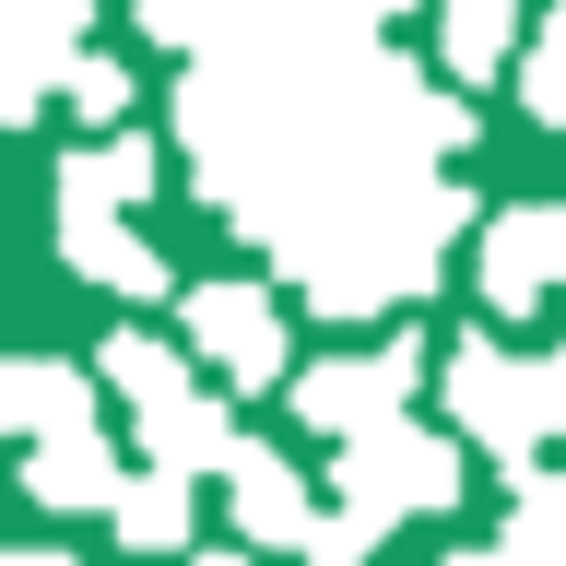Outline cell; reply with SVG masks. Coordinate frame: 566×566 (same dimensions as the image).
Masks as SVG:
<instances>
[{
	"instance_id": "6da1fadb",
	"label": "cell",
	"mask_w": 566,
	"mask_h": 566,
	"mask_svg": "<svg viewBox=\"0 0 566 566\" xmlns=\"http://www.w3.org/2000/svg\"><path fill=\"white\" fill-rule=\"evenodd\" d=\"M460 224H472V201H460L449 177H437V189H413L401 212L354 224V237L331 248V260H318V272L295 283V295H307L318 318H378V307H413L424 283H437V248H449Z\"/></svg>"
},
{
	"instance_id": "7a4b0ae2",
	"label": "cell",
	"mask_w": 566,
	"mask_h": 566,
	"mask_svg": "<svg viewBox=\"0 0 566 566\" xmlns=\"http://www.w3.org/2000/svg\"><path fill=\"white\" fill-rule=\"evenodd\" d=\"M449 413H460V437L520 484V472H543V437L566 424V378H555V354H507L495 331H460L449 343Z\"/></svg>"
},
{
	"instance_id": "3957f363",
	"label": "cell",
	"mask_w": 566,
	"mask_h": 566,
	"mask_svg": "<svg viewBox=\"0 0 566 566\" xmlns=\"http://www.w3.org/2000/svg\"><path fill=\"white\" fill-rule=\"evenodd\" d=\"M331 484H343L354 520H378V531L389 520H437V507L460 495V449L437 437V424L401 413V424H378V437H354V449L331 460Z\"/></svg>"
},
{
	"instance_id": "277c9868",
	"label": "cell",
	"mask_w": 566,
	"mask_h": 566,
	"mask_svg": "<svg viewBox=\"0 0 566 566\" xmlns=\"http://www.w3.org/2000/svg\"><path fill=\"white\" fill-rule=\"evenodd\" d=\"M424 389V343L413 331H389L378 354H318V366H295V424H318V437H378V424H401V401Z\"/></svg>"
},
{
	"instance_id": "5b68a950",
	"label": "cell",
	"mask_w": 566,
	"mask_h": 566,
	"mask_svg": "<svg viewBox=\"0 0 566 566\" xmlns=\"http://www.w3.org/2000/svg\"><path fill=\"white\" fill-rule=\"evenodd\" d=\"M189 354H212V366H224V389H272L283 378V307L272 295H260V283H189Z\"/></svg>"
},
{
	"instance_id": "8992f818",
	"label": "cell",
	"mask_w": 566,
	"mask_h": 566,
	"mask_svg": "<svg viewBox=\"0 0 566 566\" xmlns=\"http://www.w3.org/2000/svg\"><path fill=\"white\" fill-rule=\"evenodd\" d=\"M0 424H12L24 449H60V437H106L95 378H83L71 354H12V366H0Z\"/></svg>"
},
{
	"instance_id": "52a82bcc",
	"label": "cell",
	"mask_w": 566,
	"mask_h": 566,
	"mask_svg": "<svg viewBox=\"0 0 566 566\" xmlns=\"http://www.w3.org/2000/svg\"><path fill=\"white\" fill-rule=\"evenodd\" d=\"M555 283V201H520V212H484V307L495 318H531Z\"/></svg>"
},
{
	"instance_id": "ba28073f",
	"label": "cell",
	"mask_w": 566,
	"mask_h": 566,
	"mask_svg": "<svg viewBox=\"0 0 566 566\" xmlns=\"http://www.w3.org/2000/svg\"><path fill=\"white\" fill-rule=\"evenodd\" d=\"M224 507H237V531H248V543H295V555H307V543H318L307 472H295V460H283V449H260V437H248V460H237V472H224Z\"/></svg>"
},
{
	"instance_id": "9c48e42d",
	"label": "cell",
	"mask_w": 566,
	"mask_h": 566,
	"mask_svg": "<svg viewBox=\"0 0 566 566\" xmlns=\"http://www.w3.org/2000/svg\"><path fill=\"white\" fill-rule=\"evenodd\" d=\"M130 437H142V460H154V472H189V484H201V472H237V460H248L237 413H224L212 389H189V401H166V413H130Z\"/></svg>"
},
{
	"instance_id": "30bf717a",
	"label": "cell",
	"mask_w": 566,
	"mask_h": 566,
	"mask_svg": "<svg viewBox=\"0 0 566 566\" xmlns=\"http://www.w3.org/2000/svg\"><path fill=\"white\" fill-rule=\"evenodd\" d=\"M60 260L106 295H166V260H154V237L130 212H60Z\"/></svg>"
},
{
	"instance_id": "8fae6325",
	"label": "cell",
	"mask_w": 566,
	"mask_h": 566,
	"mask_svg": "<svg viewBox=\"0 0 566 566\" xmlns=\"http://www.w3.org/2000/svg\"><path fill=\"white\" fill-rule=\"evenodd\" d=\"M154 177H166L154 142L106 130V142H83V154H60V212H130V201H154Z\"/></svg>"
},
{
	"instance_id": "7c38bea8",
	"label": "cell",
	"mask_w": 566,
	"mask_h": 566,
	"mask_svg": "<svg viewBox=\"0 0 566 566\" xmlns=\"http://www.w3.org/2000/svg\"><path fill=\"white\" fill-rule=\"evenodd\" d=\"M24 495H35V507H106V520H118V495H130L118 437H60V449H24Z\"/></svg>"
},
{
	"instance_id": "4fadbf2b",
	"label": "cell",
	"mask_w": 566,
	"mask_h": 566,
	"mask_svg": "<svg viewBox=\"0 0 566 566\" xmlns=\"http://www.w3.org/2000/svg\"><path fill=\"white\" fill-rule=\"evenodd\" d=\"M520 0H437V71L484 83V71H520Z\"/></svg>"
},
{
	"instance_id": "5bb4252c",
	"label": "cell",
	"mask_w": 566,
	"mask_h": 566,
	"mask_svg": "<svg viewBox=\"0 0 566 566\" xmlns=\"http://www.w3.org/2000/svg\"><path fill=\"white\" fill-rule=\"evenodd\" d=\"M95 378L130 401V413H166V401H189V354L154 343V331H106L95 343Z\"/></svg>"
},
{
	"instance_id": "9a60e30c",
	"label": "cell",
	"mask_w": 566,
	"mask_h": 566,
	"mask_svg": "<svg viewBox=\"0 0 566 566\" xmlns=\"http://www.w3.org/2000/svg\"><path fill=\"white\" fill-rule=\"evenodd\" d=\"M189 531H201L189 472H130V495H118V543H130V555H177Z\"/></svg>"
},
{
	"instance_id": "2e32d148",
	"label": "cell",
	"mask_w": 566,
	"mask_h": 566,
	"mask_svg": "<svg viewBox=\"0 0 566 566\" xmlns=\"http://www.w3.org/2000/svg\"><path fill=\"white\" fill-rule=\"evenodd\" d=\"M260 12H272V0H142V35H154V48H189V60H224Z\"/></svg>"
},
{
	"instance_id": "e0dca14e",
	"label": "cell",
	"mask_w": 566,
	"mask_h": 566,
	"mask_svg": "<svg viewBox=\"0 0 566 566\" xmlns=\"http://www.w3.org/2000/svg\"><path fill=\"white\" fill-rule=\"evenodd\" d=\"M495 543H507V566H566V472H520Z\"/></svg>"
},
{
	"instance_id": "ac0fdd59",
	"label": "cell",
	"mask_w": 566,
	"mask_h": 566,
	"mask_svg": "<svg viewBox=\"0 0 566 566\" xmlns=\"http://www.w3.org/2000/svg\"><path fill=\"white\" fill-rule=\"evenodd\" d=\"M520 106L543 118V130H566V35H531V60H520Z\"/></svg>"
},
{
	"instance_id": "d6986e66",
	"label": "cell",
	"mask_w": 566,
	"mask_h": 566,
	"mask_svg": "<svg viewBox=\"0 0 566 566\" xmlns=\"http://www.w3.org/2000/svg\"><path fill=\"white\" fill-rule=\"evenodd\" d=\"M71 106H83V118H118V106H130V71L106 60V48H83V60H71Z\"/></svg>"
},
{
	"instance_id": "ffe728a7",
	"label": "cell",
	"mask_w": 566,
	"mask_h": 566,
	"mask_svg": "<svg viewBox=\"0 0 566 566\" xmlns=\"http://www.w3.org/2000/svg\"><path fill=\"white\" fill-rule=\"evenodd\" d=\"M366 543H378V520H354V507H331L307 543V566H366Z\"/></svg>"
},
{
	"instance_id": "44dd1931",
	"label": "cell",
	"mask_w": 566,
	"mask_h": 566,
	"mask_svg": "<svg viewBox=\"0 0 566 566\" xmlns=\"http://www.w3.org/2000/svg\"><path fill=\"white\" fill-rule=\"evenodd\" d=\"M449 566H507V543H460V555Z\"/></svg>"
},
{
	"instance_id": "7402d4cb",
	"label": "cell",
	"mask_w": 566,
	"mask_h": 566,
	"mask_svg": "<svg viewBox=\"0 0 566 566\" xmlns=\"http://www.w3.org/2000/svg\"><path fill=\"white\" fill-rule=\"evenodd\" d=\"M12 566H71V555H60V543H24V555H12Z\"/></svg>"
},
{
	"instance_id": "603a6c76",
	"label": "cell",
	"mask_w": 566,
	"mask_h": 566,
	"mask_svg": "<svg viewBox=\"0 0 566 566\" xmlns=\"http://www.w3.org/2000/svg\"><path fill=\"white\" fill-rule=\"evenodd\" d=\"M366 12H378V24H389V12H413V0H366Z\"/></svg>"
},
{
	"instance_id": "cb8c5ba5",
	"label": "cell",
	"mask_w": 566,
	"mask_h": 566,
	"mask_svg": "<svg viewBox=\"0 0 566 566\" xmlns=\"http://www.w3.org/2000/svg\"><path fill=\"white\" fill-rule=\"evenodd\" d=\"M555 272H566V212H555Z\"/></svg>"
},
{
	"instance_id": "d4e9b609",
	"label": "cell",
	"mask_w": 566,
	"mask_h": 566,
	"mask_svg": "<svg viewBox=\"0 0 566 566\" xmlns=\"http://www.w3.org/2000/svg\"><path fill=\"white\" fill-rule=\"evenodd\" d=\"M543 35H566V0H555V24H543Z\"/></svg>"
},
{
	"instance_id": "484cf974",
	"label": "cell",
	"mask_w": 566,
	"mask_h": 566,
	"mask_svg": "<svg viewBox=\"0 0 566 566\" xmlns=\"http://www.w3.org/2000/svg\"><path fill=\"white\" fill-rule=\"evenodd\" d=\"M201 566H248V555H201Z\"/></svg>"
},
{
	"instance_id": "4316f807",
	"label": "cell",
	"mask_w": 566,
	"mask_h": 566,
	"mask_svg": "<svg viewBox=\"0 0 566 566\" xmlns=\"http://www.w3.org/2000/svg\"><path fill=\"white\" fill-rule=\"evenodd\" d=\"M555 378H566V343H555Z\"/></svg>"
}]
</instances>
